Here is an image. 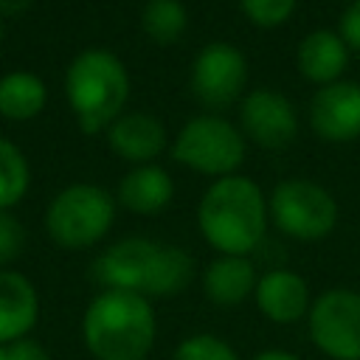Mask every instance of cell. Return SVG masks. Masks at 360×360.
<instances>
[{
    "mask_svg": "<svg viewBox=\"0 0 360 360\" xmlns=\"http://www.w3.org/2000/svg\"><path fill=\"white\" fill-rule=\"evenodd\" d=\"M250 360H301L295 352H290V349H278V346H270V349H262V352H256Z\"/></svg>",
    "mask_w": 360,
    "mask_h": 360,
    "instance_id": "26",
    "label": "cell"
},
{
    "mask_svg": "<svg viewBox=\"0 0 360 360\" xmlns=\"http://www.w3.org/2000/svg\"><path fill=\"white\" fill-rule=\"evenodd\" d=\"M309 127L326 143H352L360 138V84L340 79L323 84L309 98Z\"/></svg>",
    "mask_w": 360,
    "mask_h": 360,
    "instance_id": "11",
    "label": "cell"
},
{
    "mask_svg": "<svg viewBox=\"0 0 360 360\" xmlns=\"http://www.w3.org/2000/svg\"><path fill=\"white\" fill-rule=\"evenodd\" d=\"M242 17L256 28H281L298 8V0H236Z\"/></svg>",
    "mask_w": 360,
    "mask_h": 360,
    "instance_id": "22",
    "label": "cell"
},
{
    "mask_svg": "<svg viewBox=\"0 0 360 360\" xmlns=\"http://www.w3.org/2000/svg\"><path fill=\"white\" fill-rule=\"evenodd\" d=\"M25 248V228L11 211H0V267H11Z\"/></svg>",
    "mask_w": 360,
    "mask_h": 360,
    "instance_id": "23",
    "label": "cell"
},
{
    "mask_svg": "<svg viewBox=\"0 0 360 360\" xmlns=\"http://www.w3.org/2000/svg\"><path fill=\"white\" fill-rule=\"evenodd\" d=\"M141 28L155 45H172L188 28V11L180 0H146L141 11Z\"/></svg>",
    "mask_w": 360,
    "mask_h": 360,
    "instance_id": "19",
    "label": "cell"
},
{
    "mask_svg": "<svg viewBox=\"0 0 360 360\" xmlns=\"http://www.w3.org/2000/svg\"><path fill=\"white\" fill-rule=\"evenodd\" d=\"M39 312L42 304L34 281L14 267H0V343L31 338Z\"/></svg>",
    "mask_w": 360,
    "mask_h": 360,
    "instance_id": "14",
    "label": "cell"
},
{
    "mask_svg": "<svg viewBox=\"0 0 360 360\" xmlns=\"http://www.w3.org/2000/svg\"><path fill=\"white\" fill-rule=\"evenodd\" d=\"M253 301L262 318H267L270 323L292 326L298 321H307V312L312 307V292L301 273L290 267H270L259 273Z\"/></svg>",
    "mask_w": 360,
    "mask_h": 360,
    "instance_id": "13",
    "label": "cell"
},
{
    "mask_svg": "<svg viewBox=\"0 0 360 360\" xmlns=\"http://www.w3.org/2000/svg\"><path fill=\"white\" fill-rule=\"evenodd\" d=\"M48 104L45 82L31 70H8L0 76V115L6 121H31Z\"/></svg>",
    "mask_w": 360,
    "mask_h": 360,
    "instance_id": "18",
    "label": "cell"
},
{
    "mask_svg": "<svg viewBox=\"0 0 360 360\" xmlns=\"http://www.w3.org/2000/svg\"><path fill=\"white\" fill-rule=\"evenodd\" d=\"M115 197L96 183H70L56 191L45 208L48 239L62 250H87L98 245L115 222Z\"/></svg>",
    "mask_w": 360,
    "mask_h": 360,
    "instance_id": "5",
    "label": "cell"
},
{
    "mask_svg": "<svg viewBox=\"0 0 360 360\" xmlns=\"http://www.w3.org/2000/svg\"><path fill=\"white\" fill-rule=\"evenodd\" d=\"M0 360H51V354L39 340L22 338L14 343H0Z\"/></svg>",
    "mask_w": 360,
    "mask_h": 360,
    "instance_id": "25",
    "label": "cell"
},
{
    "mask_svg": "<svg viewBox=\"0 0 360 360\" xmlns=\"http://www.w3.org/2000/svg\"><path fill=\"white\" fill-rule=\"evenodd\" d=\"M307 332L315 349L329 360H360V292L329 287L312 298Z\"/></svg>",
    "mask_w": 360,
    "mask_h": 360,
    "instance_id": "8",
    "label": "cell"
},
{
    "mask_svg": "<svg viewBox=\"0 0 360 360\" xmlns=\"http://www.w3.org/2000/svg\"><path fill=\"white\" fill-rule=\"evenodd\" d=\"M169 155L188 172L219 180L228 174H239V166L248 155V141L233 121L217 112H200L188 118L172 138Z\"/></svg>",
    "mask_w": 360,
    "mask_h": 360,
    "instance_id": "6",
    "label": "cell"
},
{
    "mask_svg": "<svg viewBox=\"0 0 360 360\" xmlns=\"http://www.w3.org/2000/svg\"><path fill=\"white\" fill-rule=\"evenodd\" d=\"M155 340V304L138 292L101 290L84 307L82 343L93 360H146Z\"/></svg>",
    "mask_w": 360,
    "mask_h": 360,
    "instance_id": "3",
    "label": "cell"
},
{
    "mask_svg": "<svg viewBox=\"0 0 360 360\" xmlns=\"http://www.w3.org/2000/svg\"><path fill=\"white\" fill-rule=\"evenodd\" d=\"M245 141L262 149H284L298 135V112L292 101L273 87H253L239 101V124Z\"/></svg>",
    "mask_w": 360,
    "mask_h": 360,
    "instance_id": "10",
    "label": "cell"
},
{
    "mask_svg": "<svg viewBox=\"0 0 360 360\" xmlns=\"http://www.w3.org/2000/svg\"><path fill=\"white\" fill-rule=\"evenodd\" d=\"M3 37H6V28H3V17H0V45H3Z\"/></svg>",
    "mask_w": 360,
    "mask_h": 360,
    "instance_id": "28",
    "label": "cell"
},
{
    "mask_svg": "<svg viewBox=\"0 0 360 360\" xmlns=\"http://www.w3.org/2000/svg\"><path fill=\"white\" fill-rule=\"evenodd\" d=\"M34 6V0H0V17H17L22 11H28Z\"/></svg>",
    "mask_w": 360,
    "mask_h": 360,
    "instance_id": "27",
    "label": "cell"
},
{
    "mask_svg": "<svg viewBox=\"0 0 360 360\" xmlns=\"http://www.w3.org/2000/svg\"><path fill=\"white\" fill-rule=\"evenodd\" d=\"M31 186V166L22 149L0 138V211H11Z\"/></svg>",
    "mask_w": 360,
    "mask_h": 360,
    "instance_id": "20",
    "label": "cell"
},
{
    "mask_svg": "<svg viewBox=\"0 0 360 360\" xmlns=\"http://www.w3.org/2000/svg\"><path fill=\"white\" fill-rule=\"evenodd\" d=\"M267 225V197L248 174L211 180L197 202V231L217 256H250L264 242Z\"/></svg>",
    "mask_w": 360,
    "mask_h": 360,
    "instance_id": "2",
    "label": "cell"
},
{
    "mask_svg": "<svg viewBox=\"0 0 360 360\" xmlns=\"http://www.w3.org/2000/svg\"><path fill=\"white\" fill-rule=\"evenodd\" d=\"M107 146L132 166L158 163V158L169 149V129L166 124L146 112V110H124L107 127Z\"/></svg>",
    "mask_w": 360,
    "mask_h": 360,
    "instance_id": "12",
    "label": "cell"
},
{
    "mask_svg": "<svg viewBox=\"0 0 360 360\" xmlns=\"http://www.w3.org/2000/svg\"><path fill=\"white\" fill-rule=\"evenodd\" d=\"M194 256L186 248L149 236H124L107 245L93 262L101 290L138 292L143 298H172L194 281Z\"/></svg>",
    "mask_w": 360,
    "mask_h": 360,
    "instance_id": "1",
    "label": "cell"
},
{
    "mask_svg": "<svg viewBox=\"0 0 360 360\" xmlns=\"http://www.w3.org/2000/svg\"><path fill=\"white\" fill-rule=\"evenodd\" d=\"M338 34H340V39L346 42L349 51L360 53V0H352L343 8V14L338 20Z\"/></svg>",
    "mask_w": 360,
    "mask_h": 360,
    "instance_id": "24",
    "label": "cell"
},
{
    "mask_svg": "<svg viewBox=\"0 0 360 360\" xmlns=\"http://www.w3.org/2000/svg\"><path fill=\"white\" fill-rule=\"evenodd\" d=\"M248 56L233 42L214 39L194 53L188 87L205 110H225L242 101L248 93Z\"/></svg>",
    "mask_w": 360,
    "mask_h": 360,
    "instance_id": "9",
    "label": "cell"
},
{
    "mask_svg": "<svg viewBox=\"0 0 360 360\" xmlns=\"http://www.w3.org/2000/svg\"><path fill=\"white\" fill-rule=\"evenodd\" d=\"M169 360H242V357L225 338L211 332H194L174 346Z\"/></svg>",
    "mask_w": 360,
    "mask_h": 360,
    "instance_id": "21",
    "label": "cell"
},
{
    "mask_svg": "<svg viewBox=\"0 0 360 360\" xmlns=\"http://www.w3.org/2000/svg\"><path fill=\"white\" fill-rule=\"evenodd\" d=\"M267 211L276 231L295 242H321L340 219L332 191L309 177H284L276 183L267 197Z\"/></svg>",
    "mask_w": 360,
    "mask_h": 360,
    "instance_id": "7",
    "label": "cell"
},
{
    "mask_svg": "<svg viewBox=\"0 0 360 360\" xmlns=\"http://www.w3.org/2000/svg\"><path fill=\"white\" fill-rule=\"evenodd\" d=\"M129 70L107 48L79 51L65 70V98L84 135L107 132L129 101Z\"/></svg>",
    "mask_w": 360,
    "mask_h": 360,
    "instance_id": "4",
    "label": "cell"
},
{
    "mask_svg": "<svg viewBox=\"0 0 360 360\" xmlns=\"http://www.w3.org/2000/svg\"><path fill=\"white\" fill-rule=\"evenodd\" d=\"M259 273L250 256H214L202 270V292L214 307L233 309L253 298Z\"/></svg>",
    "mask_w": 360,
    "mask_h": 360,
    "instance_id": "17",
    "label": "cell"
},
{
    "mask_svg": "<svg viewBox=\"0 0 360 360\" xmlns=\"http://www.w3.org/2000/svg\"><path fill=\"white\" fill-rule=\"evenodd\" d=\"M172 200H174V180L158 163L132 166L118 180V188H115V202L138 217H155L166 211Z\"/></svg>",
    "mask_w": 360,
    "mask_h": 360,
    "instance_id": "16",
    "label": "cell"
},
{
    "mask_svg": "<svg viewBox=\"0 0 360 360\" xmlns=\"http://www.w3.org/2000/svg\"><path fill=\"white\" fill-rule=\"evenodd\" d=\"M349 53L352 51L346 48V42L340 39L338 31L315 28L301 37V42L295 48V65H298V73L309 84L323 87V84L343 79V73L349 68Z\"/></svg>",
    "mask_w": 360,
    "mask_h": 360,
    "instance_id": "15",
    "label": "cell"
}]
</instances>
